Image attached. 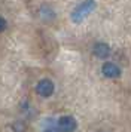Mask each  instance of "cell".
<instances>
[{
  "label": "cell",
  "instance_id": "8",
  "mask_svg": "<svg viewBox=\"0 0 131 132\" xmlns=\"http://www.w3.org/2000/svg\"><path fill=\"white\" fill-rule=\"evenodd\" d=\"M43 132H60L57 128H48V129H45Z\"/></svg>",
  "mask_w": 131,
  "mask_h": 132
},
{
  "label": "cell",
  "instance_id": "5",
  "mask_svg": "<svg viewBox=\"0 0 131 132\" xmlns=\"http://www.w3.org/2000/svg\"><path fill=\"white\" fill-rule=\"evenodd\" d=\"M92 52H94V55L97 58L104 60V58H107L109 54H110V48H109V45H106V43H95Z\"/></svg>",
  "mask_w": 131,
  "mask_h": 132
},
{
  "label": "cell",
  "instance_id": "7",
  "mask_svg": "<svg viewBox=\"0 0 131 132\" xmlns=\"http://www.w3.org/2000/svg\"><path fill=\"white\" fill-rule=\"evenodd\" d=\"M6 28V19L3 16H0V33Z\"/></svg>",
  "mask_w": 131,
  "mask_h": 132
},
{
  "label": "cell",
  "instance_id": "1",
  "mask_svg": "<svg viewBox=\"0 0 131 132\" xmlns=\"http://www.w3.org/2000/svg\"><path fill=\"white\" fill-rule=\"evenodd\" d=\"M94 7H95V2H82L81 5H77V6L73 9V12H71V19H73V22H76V24L82 22L83 19L94 11Z\"/></svg>",
  "mask_w": 131,
  "mask_h": 132
},
{
  "label": "cell",
  "instance_id": "3",
  "mask_svg": "<svg viewBox=\"0 0 131 132\" xmlns=\"http://www.w3.org/2000/svg\"><path fill=\"white\" fill-rule=\"evenodd\" d=\"M36 92L40 96H51L54 94V83L49 80V79H42L39 83L36 85Z\"/></svg>",
  "mask_w": 131,
  "mask_h": 132
},
{
  "label": "cell",
  "instance_id": "2",
  "mask_svg": "<svg viewBox=\"0 0 131 132\" xmlns=\"http://www.w3.org/2000/svg\"><path fill=\"white\" fill-rule=\"evenodd\" d=\"M77 128V123L75 117L71 116H63L58 120V131L61 132H75Z\"/></svg>",
  "mask_w": 131,
  "mask_h": 132
},
{
  "label": "cell",
  "instance_id": "4",
  "mask_svg": "<svg viewBox=\"0 0 131 132\" xmlns=\"http://www.w3.org/2000/svg\"><path fill=\"white\" fill-rule=\"evenodd\" d=\"M101 71L109 79H116L121 76V68L116 64H113V62H104L103 67H101Z\"/></svg>",
  "mask_w": 131,
  "mask_h": 132
},
{
  "label": "cell",
  "instance_id": "6",
  "mask_svg": "<svg viewBox=\"0 0 131 132\" xmlns=\"http://www.w3.org/2000/svg\"><path fill=\"white\" fill-rule=\"evenodd\" d=\"M13 128H18L15 132H25V125H24L23 122H17V123L13 125Z\"/></svg>",
  "mask_w": 131,
  "mask_h": 132
}]
</instances>
